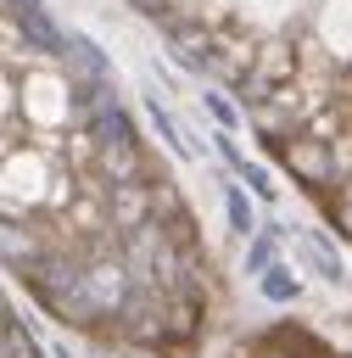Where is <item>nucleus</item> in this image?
<instances>
[{
    "label": "nucleus",
    "instance_id": "obj_1",
    "mask_svg": "<svg viewBox=\"0 0 352 358\" xmlns=\"http://www.w3.org/2000/svg\"><path fill=\"white\" fill-rule=\"evenodd\" d=\"M296 78V45L291 39H263L257 45V62L240 73V101H268L274 90H285Z\"/></svg>",
    "mask_w": 352,
    "mask_h": 358
},
{
    "label": "nucleus",
    "instance_id": "obj_2",
    "mask_svg": "<svg viewBox=\"0 0 352 358\" xmlns=\"http://www.w3.org/2000/svg\"><path fill=\"white\" fill-rule=\"evenodd\" d=\"M274 157L291 168V179H302L307 190H324L335 179V145L318 140V134H291V140H274Z\"/></svg>",
    "mask_w": 352,
    "mask_h": 358
},
{
    "label": "nucleus",
    "instance_id": "obj_3",
    "mask_svg": "<svg viewBox=\"0 0 352 358\" xmlns=\"http://www.w3.org/2000/svg\"><path fill=\"white\" fill-rule=\"evenodd\" d=\"M168 34H173V62H179V67H190V73H207V67L218 62V45H212V34H207V28L173 22Z\"/></svg>",
    "mask_w": 352,
    "mask_h": 358
},
{
    "label": "nucleus",
    "instance_id": "obj_4",
    "mask_svg": "<svg viewBox=\"0 0 352 358\" xmlns=\"http://www.w3.org/2000/svg\"><path fill=\"white\" fill-rule=\"evenodd\" d=\"M84 134L95 140V145H140V134H134V117H129V106H117V95L84 123Z\"/></svg>",
    "mask_w": 352,
    "mask_h": 358
},
{
    "label": "nucleus",
    "instance_id": "obj_5",
    "mask_svg": "<svg viewBox=\"0 0 352 358\" xmlns=\"http://www.w3.org/2000/svg\"><path fill=\"white\" fill-rule=\"evenodd\" d=\"M67 78H95V84H112V62L95 39L73 34V50H67Z\"/></svg>",
    "mask_w": 352,
    "mask_h": 358
},
{
    "label": "nucleus",
    "instance_id": "obj_6",
    "mask_svg": "<svg viewBox=\"0 0 352 358\" xmlns=\"http://www.w3.org/2000/svg\"><path fill=\"white\" fill-rule=\"evenodd\" d=\"M223 213H229V229L240 235V241H251L263 224H257V207L246 201V190L240 185H223Z\"/></svg>",
    "mask_w": 352,
    "mask_h": 358
},
{
    "label": "nucleus",
    "instance_id": "obj_7",
    "mask_svg": "<svg viewBox=\"0 0 352 358\" xmlns=\"http://www.w3.org/2000/svg\"><path fill=\"white\" fill-rule=\"evenodd\" d=\"M145 112H151V129H156V140H162V145H168V151H173L179 162H190V157H196V145H190V140L179 134V123H173V112H168V106H156V101H151Z\"/></svg>",
    "mask_w": 352,
    "mask_h": 358
},
{
    "label": "nucleus",
    "instance_id": "obj_8",
    "mask_svg": "<svg viewBox=\"0 0 352 358\" xmlns=\"http://www.w3.org/2000/svg\"><path fill=\"white\" fill-rule=\"evenodd\" d=\"M257 285H263V296H268V302H296V291H302V285H296V274H285V263H274L268 274H257Z\"/></svg>",
    "mask_w": 352,
    "mask_h": 358
},
{
    "label": "nucleus",
    "instance_id": "obj_9",
    "mask_svg": "<svg viewBox=\"0 0 352 358\" xmlns=\"http://www.w3.org/2000/svg\"><path fill=\"white\" fill-rule=\"evenodd\" d=\"M274 268V229H257L246 241V274H268Z\"/></svg>",
    "mask_w": 352,
    "mask_h": 358
},
{
    "label": "nucleus",
    "instance_id": "obj_10",
    "mask_svg": "<svg viewBox=\"0 0 352 358\" xmlns=\"http://www.w3.org/2000/svg\"><path fill=\"white\" fill-rule=\"evenodd\" d=\"M6 352H22V358H39V347H34V336H28V330H17V319H6Z\"/></svg>",
    "mask_w": 352,
    "mask_h": 358
},
{
    "label": "nucleus",
    "instance_id": "obj_11",
    "mask_svg": "<svg viewBox=\"0 0 352 358\" xmlns=\"http://www.w3.org/2000/svg\"><path fill=\"white\" fill-rule=\"evenodd\" d=\"M207 106H212V117H218V129H235V123H240V112H235V106H229L223 95H212V90H207Z\"/></svg>",
    "mask_w": 352,
    "mask_h": 358
},
{
    "label": "nucleus",
    "instance_id": "obj_12",
    "mask_svg": "<svg viewBox=\"0 0 352 358\" xmlns=\"http://www.w3.org/2000/svg\"><path fill=\"white\" fill-rule=\"evenodd\" d=\"M235 179H246V185H251V190H257V196H263V201H268V196H274V185H268V173H263V168H257V162H246V173H235Z\"/></svg>",
    "mask_w": 352,
    "mask_h": 358
},
{
    "label": "nucleus",
    "instance_id": "obj_13",
    "mask_svg": "<svg viewBox=\"0 0 352 358\" xmlns=\"http://www.w3.org/2000/svg\"><path fill=\"white\" fill-rule=\"evenodd\" d=\"M129 6H134V11H140V17H156V22H168V28H173V22H179V17H173V11H168V6H162V0H129Z\"/></svg>",
    "mask_w": 352,
    "mask_h": 358
},
{
    "label": "nucleus",
    "instance_id": "obj_14",
    "mask_svg": "<svg viewBox=\"0 0 352 358\" xmlns=\"http://www.w3.org/2000/svg\"><path fill=\"white\" fill-rule=\"evenodd\" d=\"M34 11H45V0H6V22H22Z\"/></svg>",
    "mask_w": 352,
    "mask_h": 358
}]
</instances>
